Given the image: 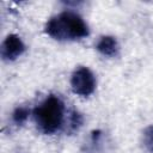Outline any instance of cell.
Returning a JSON list of instances; mask_svg holds the SVG:
<instances>
[{
  "label": "cell",
  "mask_w": 153,
  "mask_h": 153,
  "mask_svg": "<svg viewBox=\"0 0 153 153\" xmlns=\"http://www.w3.org/2000/svg\"><path fill=\"white\" fill-rule=\"evenodd\" d=\"M45 32L56 41H76L88 36L90 30L78 13L63 11L47 22Z\"/></svg>",
  "instance_id": "1"
},
{
  "label": "cell",
  "mask_w": 153,
  "mask_h": 153,
  "mask_svg": "<svg viewBox=\"0 0 153 153\" xmlns=\"http://www.w3.org/2000/svg\"><path fill=\"white\" fill-rule=\"evenodd\" d=\"M32 115L37 128L42 133L54 134L63 124L65 104L57 96L50 94L33 109Z\"/></svg>",
  "instance_id": "2"
},
{
  "label": "cell",
  "mask_w": 153,
  "mask_h": 153,
  "mask_svg": "<svg viewBox=\"0 0 153 153\" xmlns=\"http://www.w3.org/2000/svg\"><path fill=\"white\" fill-rule=\"evenodd\" d=\"M71 87L78 96L87 97L92 94L96 88V78L91 69L84 66L75 68L71 76Z\"/></svg>",
  "instance_id": "3"
},
{
  "label": "cell",
  "mask_w": 153,
  "mask_h": 153,
  "mask_svg": "<svg viewBox=\"0 0 153 153\" xmlns=\"http://www.w3.org/2000/svg\"><path fill=\"white\" fill-rule=\"evenodd\" d=\"M25 51V44L18 35H8L1 44V57L5 61H14Z\"/></svg>",
  "instance_id": "4"
},
{
  "label": "cell",
  "mask_w": 153,
  "mask_h": 153,
  "mask_svg": "<svg viewBox=\"0 0 153 153\" xmlns=\"http://www.w3.org/2000/svg\"><path fill=\"white\" fill-rule=\"evenodd\" d=\"M96 49L104 56L108 57H115L118 55L120 51V45L116 41V38L114 36H102L97 44H96Z\"/></svg>",
  "instance_id": "5"
},
{
  "label": "cell",
  "mask_w": 153,
  "mask_h": 153,
  "mask_svg": "<svg viewBox=\"0 0 153 153\" xmlns=\"http://www.w3.org/2000/svg\"><path fill=\"white\" fill-rule=\"evenodd\" d=\"M29 114H30V109L29 108H26V106H18V108L14 109V111L12 114V121L16 124L20 126V124H23L27 120Z\"/></svg>",
  "instance_id": "6"
},
{
  "label": "cell",
  "mask_w": 153,
  "mask_h": 153,
  "mask_svg": "<svg viewBox=\"0 0 153 153\" xmlns=\"http://www.w3.org/2000/svg\"><path fill=\"white\" fill-rule=\"evenodd\" d=\"M142 143L149 153H153V124L147 127L143 130V133H142Z\"/></svg>",
  "instance_id": "7"
},
{
  "label": "cell",
  "mask_w": 153,
  "mask_h": 153,
  "mask_svg": "<svg viewBox=\"0 0 153 153\" xmlns=\"http://www.w3.org/2000/svg\"><path fill=\"white\" fill-rule=\"evenodd\" d=\"M81 122H82V118H81L80 114L76 112V111H73V112L71 114V118H69V127H71V130H72V131L78 130V128L81 126Z\"/></svg>",
  "instance_id": "8"
}]
</instances>
